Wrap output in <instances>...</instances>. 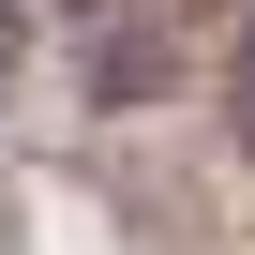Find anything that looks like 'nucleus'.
<instances>
[{"mask_svg": "<svg viewBox=\"0 0 255 255\" xmlns=\"http://www.w3.org/2000/svg\"><path fill=\"white\" fill-rule=\"evenodd\" d=\"M240 150H255V30H240Z\"/></svg>", "mask_w": 255, "mask_h": 255, "instance_id": "obj_1", "label": "nucleus"}]
</instances>
